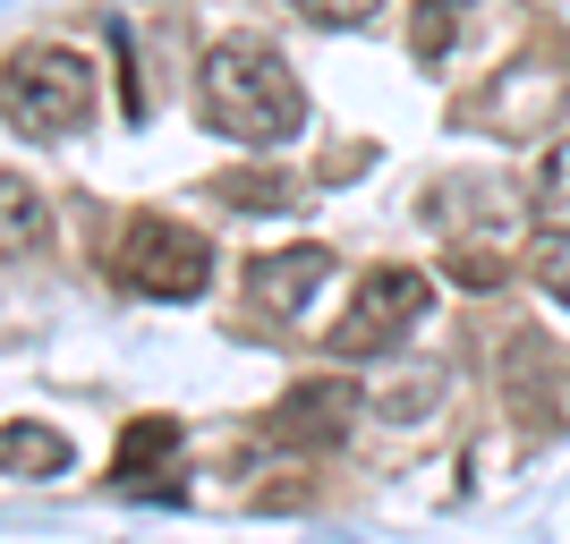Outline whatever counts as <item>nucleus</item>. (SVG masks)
Here are the masks:
<instances>
[{
  "mask_svg": "<svg viewBox=\"0 0 570 544\" xmlns=\"http://www.w3.org/2000/svg\"><path fill=\"white\" fill-rule=\"evenodd\" d=\"M0 476H69V434L35 426V417L0 426Z\"/></svg>",
  "mask_w": 570,
  "mask_h": 544,
  "instance_id": "nucleus-8",
  "label": "nucleus"
},
{
  "mask_svg": "<svg viewBox=\"0 0 570 544\" xmlns=\"http://www.w3.org/2000/svg\"><path fill=\"white\" fill-rule=\"evenodd\" d=\"M111 264H119V289H137V298H205V281H214L205 230L170 221V214H137L119 230Z\"/></svg>",
  "mask_w": 570,
  "mask_h": 544,
  "instance_id": "nucleus-3",
  "label": "nucleus"
},
{
  "mask_svg": "<svg viewBox=\"0 0 570 544\" xmlns=\"http://www.w3.org/2000/svg\"><path fill=\"white\" fill-rule=\"evenodd\" d=\"M350 383H298L273 417H264V443L273 451H333L341 426H350Z\"/></svg>",
  "mask_w": 570,
  "mask_h": 544,
  "instance_id": "nucleus-6",
  "label": "nucleus"
},
{
  "mask_svg": "<svg viewBox=\"0 0 570 544\" xmlns=\"http://www.w3.org/2000/svg\"><path fill=\"white\" fill-rule=\"evenodd\" d=\"M324 281H333V256H324V247H282V256H256V264H247V289H256V307L273 315V324L307 315V298Z\"/></svg>",
  "mask_w": 570,
  "mask_h": 544,
  "instance_id": "nucleus-7",
  "label": "nucleus"
},
{
  "mask_svg": "<svg viewBox=\"0 0 570 544\" xmlns=\"http://www.w3.org/2000/svg\"><path fill=\"white\" fill-rule=\"evenodd\" d=\"M289 9H298L307 26H366L383 0H289Z\"/></svg>",
  "mask_w": 570,
  "mask_h": 544,
  "instance_id": "nucleus-14",
  "label": "nucleus"
},
{
  "mask_svg": "<svg viewBox=\"0 0 570 544\" xmlns=\"http://www.w3.org/2000/svg\"><path fill=\"white\" fill-rule=\"evenodd\" d=\"M452 281L460 289H502V256H485V247L469 256V247H460V256H452Z\"/></svg>",
  "mask_w": 570,
  "mask_h": 544,
  "instance_id": "nucleus-15",
  "label": "nucleus"
},
{
  "mask_svg": "<svg viewBox=\"0 0 570 544\" xmlns=\"http://www.w3.org/2000/svg\"><path fill=\"white\" fill-rule=\"evenodd\" d=\"M528 221L546 238H570V137H553L546 170H537V196H528Z\"/></svg>",
  "mask_w": 570,
  "mask_h": 544,
  "instance_id": "nucleus-11",
  "label": "nucleus"
},
{
  "mask_svg": "<svg viewBox=\"0 0 570 544\" xmlns=\"http://www.w3.org/2000/svg\"><path fill=\"white\" fill-rule=\"evenodd\" d=\"M434 392H443V375H434V366H417V375H392V383L375 392V400H383V417L401 426V417H426V408H434Z\"/></svg>",
  "mask_w": 570,
  "mask_h": 544,
  "instance_id": "nucleus-13",
  "label": "nucleus"
},
{
  "mask_svg": "<svg viewBox=\"0 0 570 544\" xmlns=\"http://www.w3.org/2000/svg\"><path fill=\"white\" fill-rule=\"evenodd\" d=\"M0 119L26 128V137H77L86 119H95V69H86V51L69 43H18L0 60Z\"/></svg>",
  "mask_w": 570,
  "mask_h": 544,
  "instance_id": "nucleus-2",
  "label": "nucleus"
},
{
  "mask_svg": "<svg viewBox=\"0 0 570 544\" xmlns=\"http://www.w3.org/2000/svg\"><path fill=\"white\" fill-rule=\"evenodd\" d=\"M460 26H469V0H417V34H409V43H417V60H443Z\"/></svg>",
  "mask_w": 570,
  "mask_h": 544,
  "instance_id": "nucleus-12",
  "label": "nucleus"
},
{
  "mask_svg": "<svg viewBox=\"0 0 570 544\" xmlns=\"http://www.w3.org/2000/svg\"><path fill=\"white\" fill-rule=\"evenodd\" d=\"M537 281H546V298H562V307H570V238H546V256H537Z\"/></svg>",
  "mask_w": 570,
  "mask_h": 544,
  "instance_id": "nucleus-16",
  "label": "nucleus"
},
{
  "mask_svg": "<svg viewBox=\"0 0 570 544\" xmlns=\"http://www.w3.org/2000/svg\"><path fill=\"white\" fill-rule=\"evenodd\" d=\"M562 111H570V60L562 51H520V60L469 102V119L485 137H546Z\"/></svg>",
  "mask_w": 570,
  "mask_h": 544,
  "instance_id": "nucleus-4",
  "label": "nucleus"
},
{
  "mask_svg": "<svg viewBox=\"0 0 570 544\" xmlns=\"http://www.w3.org/2000/svg\"><path fill=\"white\" fill-rule=\"evenodd\" d=\"M196 111H205L214 137L247 145V154H273L282 137L307 128V86L264 34H222L205 51V69H196Z\"/></svg>",
  "mask_w": 570,
  "mask_h": 544,
  "instance_id": "nucleus-1",
  "label": "nucleus"
},
{
  "mask_svg": "<svg viewBox=\"0 0 570 544\" xmlns=\"http://www.w3.org/2000/svg\"><path fill=\"white\" fill-rule=\"evenodd\" d=\"M170 451H179V417H137V426L119 434V485H137V476H154L170 459Z\"/></svg>",
  "mask_w": 570,
  "mask_h": 544,
  "instance_id": "nucleus-10",
  "label": "nucleus"
},
{
  "mask_svg": "<svg viewBox=\"0 0 570 544\" xmlns=\"http://www.w3.org/2000/svg\"><path fill=\"white\" fill-rule=\"evenodd\" d=\"M426 307H434L426 273H409V264H375V273L350 289V307H341L333 349H341V357H375V349H392L401 332L426 324Z\"/></svg>",
  "mask_w": 570,
  "mask_h": 544,
  "instance_id": "nucleus-5",
  "label": "nucleus"
},
{
  "mask_svg": "<svg viewBox=\"0 0 570 544\" xmlns=\"http://www.w3.org/2000/svg\"><path fill=\"white\" fill-rule=\"evenodd\" d=\"M43 230H51V205L35 196V179L0 170V264L26 256V247H43Z\"/></svg>",
  "mask_w": 570,
  "mask_h": 544,
  "instance_id": "nucleus-9",
  "label": "nucleus"
}]
</instances>
